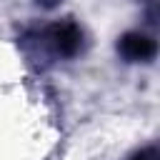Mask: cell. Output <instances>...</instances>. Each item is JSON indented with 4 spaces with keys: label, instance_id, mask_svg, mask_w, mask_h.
Returning <instances> with one entry per match:
<instances>
[{
    "label": "cell",
    "instance_id": "2",
    "mask_svg": "<svg viewBox=\"0 0 160 160\" xmlns=\"http://www.w3.org/2000/svg\"><path fill=\"white\" fill-rule=\"evenodd\" d=\"M118 52L120 58H125L128 62H150L158 52V45L150 35L145 32H125L120 40H118Z\"/></svg>",
    "mask_w": 160,
    "mask_h": 160
},
{
    "label": "cell",
    "instance_id": "1",
    "mask_svg": "<svg viewBox=\"0 0 160 160\" xmlns=\"http://www.w3.org/2000/svg\"><path fill=\"white\" fill-rule=\"evenodd\" d=\"M45 40L50 45V50L60 58H75L82 45H85V35L80 30V25L75 20H60V22H52L48 30H45Z\"/></svg>",
    "mask_w": 160,
    "mask_h": 160
},
{
    "label": "cell",
    "instance_id": "4",
    "mask_svg": "<svg viewBox=\"0 0 160 160\" xmlns=\"http://www.w3.org/2000/svg\"><path fill=\"white\" fill-rule=\"evenodd\" d=\"M38 5H42V8H55V5H60L62 0H35Z\"/></svg>",
    "mask_w": 160,
    "mask_h": 160
},
{
    "label": "cell",
    "instance_id": "3",
    "mask_svg": "<svg viewBox=\"0 0 160 160\" xmlns=\"http://www.w3.org/2000/svg\"><path fill=\"white\" fill-rule=\"evenodd\" d=\"M130 160H160V158H158V148H155V145L142 148V150H138L135 155H130Z\"/></svg>",
    "mask_w": 160,
    "mask_h": 160
}]
</instances>
